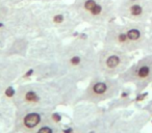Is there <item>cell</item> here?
Segmentation results:
<instances>
[{"instance_id":"9","label":"cell","mask_w":152,"mask_h":133,"mask_svg":"<svg viewBox=\"0 0 152 133\" xmlns=\"http://www.w3.org/2000/svg\"><path fill=\"white\" fill-rule=\"evenodd\" d=\"M118 19L148 23L152 16V0H116Z\"/></svg>"},{"instance_id":"17","label":"cell","mask_w":152,"mask_h":133,"mask_svg":"<svg viewBox=\"0 0 152 133\" xmlns=\"http://www.w3.org/2000/svg\"><path fill=\"white\" fill-rule=\"evenodd\" d=\"M7 41H9V39L3 33L0 32V57H2L3 51H4V48H5V46H7Z\"/></svg>"},{"instance_id":"4","label":"cell","mask_w":152,"mask_h":133,"mask_svg":"<svg viewBox=\"0 0 152 133\" xmlns=\"http://www.w3.org/2000/svg\"><path fill=\"white\" fill-rule=\"evenodd\" d=\"M71 5L83 23L92 27L104 28L118 19L116 0H73Z\"/></svg>"},{"instance_id":"18","label":"cell","mask_w":152,"mask_h":133,"mask_svg":"<svg viewBox=\"0 0 152 133\" xmlns=\"http://www.w3.org/2000/svg\"><path fill=\"white\" fill-rule=\"evenodd\" d=\"M61 1H65V0H37V3H53V2H61Z\"/></svg>"},{"instance_id":"10","label":"cell","mask_w":152,"mask_h":133,"mask_svg":"<svg viewBox=\"0 0 152 133\" xmlns=\"http://www.w3.org/2000/svg\"><path fill=\"white\" fill-rule=\"evenodd\" d=\"M31 65L27 57H0V81L5 86L13 84Z\"/></svg>"},{"instance_id":"5","label":"cell","mask_w":152,"mask_h":133,"mask_svg":"<svg viewBox=\"0 0 152 133\" xmlns=\"http://www.w3.org/2000/svg\"><path fill=\"white\" fill-rule=\"evenodd\" d=\"M123 86L118 77H108L100 73H96L89 79L87 86L78 93L74 103L98 104L112 100L121 93Z\"/></svg>"},{"instance_id":"11","label":"cell","mask_w":152,"mask_h":133,"mask_svg":"<svg viewBox=\"0 0 152 133\" xmlns=\"http://www.w3.org/2000/svg\"><path fill=\"white\" fill-rule=\"evenodd\" d=\"M102 45L121 49L128 53H133L130 42L125 31L123 22L120 23L117 20L108 23L103 29Z\"/></svg>"},{"instance_id":"12","label":"cell","mask_w":152,"mask_h":133,"mask_svg":"<svg viewBox=\"0 0 152 133\" xmlns=\"http://www.w3.org/2000/svg\"><path fill=\"white\" fill-rule=\"evenodd\" d=\"M123 25L133 52L145 50L148 41V23L123 20Z\"/></svg>"},{"instance_id":"8","label":"cell","mask_w":152,"mask_h":133,"mask_svg":"<svg viewBox=\"0 0 152 133\" xmlns=\"http://www.w3.org/2000/svg\"><path fill=\"white\" fill-rule=\"evenodd\" d=\"M53 113V109L42 107H18L16 110L14 131L28 133L40 126Z\"/></svg>"},{"instance_id":"14","label":"cell","mask_w":152,"mask_h":133,"mask_svg":"<svg viewBox=\"0 0 152 133\" xmlns=\"http://www.w3.org/2000/svg\"><path fill=\"white\" fill-rule=\"evenodd\" d=\"M28 133H63V129H61V125L58 124V122L54 120L52 113L40 126H38L36 129H34Z\"/></svg>"},{"instance_id":"15","label":"cell","mask_w":152,"mask_h":133,"mask_svg":"<svg viewBox=\"0 0 152 133\" xmlns=\"http://www.w3.org/2000/svg\"><path fill=\"white\" fill-rule=\"evenodd\" d=\"M0 1L11 7H20V5L24 4H30V3H37V0H0Z\"/></svg>"},{"instance_id":"1","label":"cell","mask_w":152,"mask_h":133,"mask_svg":"<svg viewBox=\"0 0 152 133\" xmlns=\"http://www.w3.org/2000/svg\"><path fill=\"white\" fill-rule=\"evenodd\" d=\"M59 60L67 75L76 82L89 80L97 72V50L87 36L80 34L69 43H65Z\"/></svg>"},{"instance_id":"7","label":"cell","mask_w":152,"mask_h":133,"mask_svg":"<svg viewBox=\"0 0 152 133\" xmlns=\"http://www.w3.org/2000/svg\"><path fill=\"white\" fill-rule=\"evenodd\" d=\"M118 78L123 85H133L137 94L142 93L152 83V53L132 63Z\"/></svg>"},{"instance_id":"20","label":"cell","mask_w":152,"mask_h":133,"mask_svg":"<svg viewBox=\"0 0 152 133\" xmlns=\"http://www.w3.org/2000/svg\"><path fill=\"white\" fill-rule=\"evenodd\" d=\"M4 87H7V86H5V85H3L2 83H1V81H0V92H2Z\"/></svg>"},{"instance_id":"16","label":"cell","mask_w":152,"mask_h":133,"mask_svg":"<svg viewBox=\"0 0 152 133\" xmlns=\"http://www.w3.org/2000/svg\"><path fill=\"white\" fill-rule=\"evenodd\" d=\"M11 9H12L11 7H9V5H7L5 3L0 1V21H2V20L9 15Z\"/></svg>"},{"instance_id":"6","label":"cell","mask_w":152,"mask_h":133,"mask_svg":"<svg viewBox=\"0 0 152 133\" xmlns=\"http://www.w3.org/2000/svg\"><path fill=\"white\" fill-rule=\"evenodd\" d=\"M131 53L110 46L97 50V72L108 77H118L132 63Z\"/></svg>"},{"instance_id":"3","label":"cell","mask_w":152,"mask_h":133,"mask_svg":"<svg viewBox=\"0 0 152 133\" xmlns=\"http://www.w3.org/2000/svg\"><path fill=\"white\" fill-rule=\"evenodd\" d=\"M0 32L7 39L34 36L38 34V3L12 7L9 15L0 21Z\"/></svg>"},{"instance_id":"13","label":"cell","mask_w":152,"mask_h":133,"mask_svg":"<svg viewBox=\"0 0 152 133\" xmlns=\"http://www.w3.org/2000/svg\"><path fill=\"white\" fill-rule=\"evenodd\" d=\"M31 36H21L9 39L2 57H26L32 42Z\"/></svg>"},{"instance_id":"2","label":"cell","mask_w":152,"mask_h":133,"mask_svg":"<svg viewBox=\"0 0 152 133\" xmlns=\"http://www.w3.org/2000/svg\"><path fill=\"white\" fill-rule=\"evenodd\" d=\"M83 21L71 3L64 1L53 3H38V36L54 34L63 39L69 36L81 25Z\"/></svg>"},{"instance_id":"19","label":"cell","mask_w":152,"mask_h":133,"mask_svg":"<svg viewBox=\"0 0 152 133\" xmlns=\"http://www.w3.org/2000/svg\"><path fill=\"white\" fill-rule=\"evenodd\" d=\"M148 33H152V16L148 21Z\"/></svg>"}]
</instances>
